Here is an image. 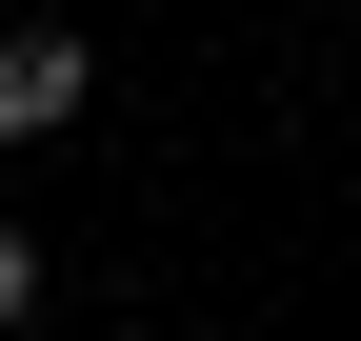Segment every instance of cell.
I'll return each mask as SVG.
<instances>
[{
    "mask_svg": "<svg viewBox=\"0 0 361 341\" xmlns=\"http://www.w3.org/2000/svg\"><path fill=\"white\" fill-rule=\"evenodd\" d=\"M80 80H101V61H80L61 20H0V141H61V120H80Z\"/></svg>",
    "mask_w": 361,
    "mask_h": 341,
    "instance_id": "1",
    "label": "cell"
},
{
    "mask_svg": "<svg viewBox=\"0 0 361 341\" xmlns=\"http://www.w3.org/2000/svg\"><path fill=\"white\" fill-rule=\"evenodd\" d=\"M20 321H40V241L0 221V341H20Z\"/></svg>",
    "mask_w": 361,
    "mask_h": 341,
    "instance_id": "2",
    "label": "cell"
}]
</instances>
